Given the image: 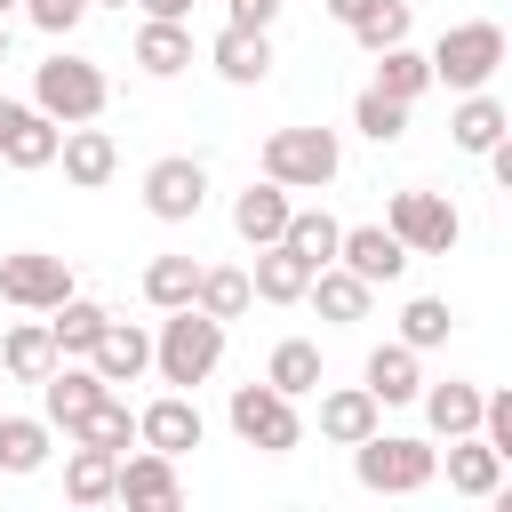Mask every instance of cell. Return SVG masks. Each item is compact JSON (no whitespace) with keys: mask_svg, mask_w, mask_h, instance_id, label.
Returning a JSON list of instances; mask_svg holds the SVG:
<instances>
[{"mask_svg":"<svg viewBox=\"0 0 512 512\" xmlns=\"http://www.w3.org/2000/svg\"><path fill=\"white\" fill-rule=\"evenodd\" d=\"M408 24H416V8H408V0H376V8H368L360 24H344V32H352V40H360V48L376 56V48H392V40H408Z\"/></svg>","mask_w":512,"mask_h":512,"instance_id":"39","label":"cell"},{"mask_svg":"<svg viewBox=\"0 0 512 512\" xmlns=\"http://www.w3.org/2000/svg\"><path fill=\"white\" fill-rule=\"evenodd\" d=\"M24 16H32L48 40H72V32H80V16H88V0H24Z\"/></svg>","mask_w":512,"mask_h":512,"instance_id":"40","label":"cell"},{"mask_svg":"<svg viewBox=\"0 0 512 512\" xmlns=\"http://www.w3.org/2000/svg\"><path fill=\"white\" fill-rule=\"evenodd\" d=\"M336 264H344V272H360L368 288H392V280H400L416 256H408V248H400L384 224H344V232H336Z\"/></svg>","mask_w":512,"mask_h":512,"instance_id":"13","label":"cell"},{"mask_svg":"<svg viewBox=\"0 0 512 512\" xmlns=\"http://www.w3.org/2000/svg\"><path fill=\"white\" fill-rule=\"evenodd\" d=\"M216 368H224V320H208L200 304H176V312L152 328V376L176 384V392H192V384H208Z\"/></svg>","mask_w":512,"mask_h":512,"instance_id":"1","label":"cell"},{"mask_svg":"<svg viewBox=\"0 0 512 512\" xmlns=\"http://www.w3.org/2000/svg\"><path fill=\"white\" fill-rule=\"evenodd\" d=\"M40 320H48V336H56V360H88V344L104 336V320H112V312H104L96 296H80V288H72V296H64V304H48Z\"/></svg>","mask_w":512,"mask_h":512,"instance_id":"26","label":"cell"},{"mask_svg":"<svg viewBox=\"0 0 512 512\" xmlns=\"http://www.w3.org/2000/svg\"><path fill=\"white\" fill-rule=\"evenodd\" d=\"M224 24H248V32H272V24H280V0H224Z\"/></svg>","mask_w":512,"mask_h":512,"instance_id":"41","label":"cell"},{"mask_svg":"<svg viewBox=\"0 0 512 512\" xmlns=\"http://www.w3.org/2000/svg\"><path fill=\"white\" fill-rule=\"evenodd\" d=\"M136 72H144V80H176V72H192V32L168 24V16H144V32H136Z\"/></svg>","mask_w":512,"mask_h":512,"instance_id":"30","label":"cell"},{"mask_svg":"<svg viewBox=\"0 0 512 512\" xmlns=\"http://www.w3.org/2000/svg\"><path fill=\"white\" fill-rule=\"evenodd\" d=\"M368 88H384V96L416 104V96L432 88V56H424L416 40H392V48H376V80H368Z\"/></svg>","mask_w":512,"mask_h":512,"instance_id":"32","label":"cell"},{"mask_svg":"<svg viewBox=\"0 0 512 512\" xmlns=\"http://www.w3.org/2000/svg\"><path fill=\"white\" fill-rule=\"evenodd\" d=\"M416 408H424V424H432V440H456V432H480V384H472V376H448V384H424V392H416Z\"/></svg>","mask_w":512,"mask_h":512,"instance_id":"24","label":"cell"},{"mask_svg":"<svg viewBox=\"0 0 512 512\" xmlns=\"http://www.w3.org/2000/svg\"><path fill=\"white\" fill-rule=\"evenodd\" d=\"M264 176L288 184V192H328L344 176V136L336 128H272L264 136Z\"/></svg>","mask_w":512,"mask_h":512,"instance_id":"5","label":"cell"},{"mask_svg":"<svg viewBox=\"0 0 512 512\" xmlns=\"http://www.w3.org/2000/svg\"><path fill=\"white\" fill-rule=\"evenodd\" d=\"M0 64H8V16H0Z\"/></svg>","mask_w":512,"mask_h":512,"instance_id":"45","label":"cell"},{"mask_svg":"<svg viewBox=\"0 0 512 512\" xmlns=\"http://www.w3.org/2000/svg\"><path fill=\"white\" fill-rule=\"evenodd\" d=\"M88 368H96L104 384H136V376L152 368V328H144V320H120V312H112V320H104V336L88 344Z\"/></svg>","mask_w":512,"mask_h":512,"instance_id":"15","label":"cell"},{"mask_svg":"<svg viewBox=\"0 0 512 512\" xmlns=\"http://www.w3.org/2000/svg\"><path fill=\"white\" fill-rule=\"evenodd\" d=\"M304 304H312L328 328H360V320H368V304H376V288H368L360 272H344V264H320V272H312V288H304Z\"/></svg>","mask_w":512,"mask_h":512,"instance_id":"20","label":"cell"},{"mask_svg":"<svg viewBox=\"0 0 512 512\" xmlns=\"http://www.w3.org/2000/svg\"><path fill=\"white\" fill-rule=\"evenodd\" d=\"M192 304H200L208 320H224V328H232V320L256 304V288H248V272H240V264H200V288H192Z\"/></svg>","mask_w":512,"mask_h":512,"instance_id":"33","label":"cell"},{"mask_svg":"<svg viewBox=\"0 0 512 512\" xmlns=\"http://www.w3.org/2000/svg\"><path fill=\"white\" fill-rule=\"evenodd\" d=\"M288 184H272V176H256L248 192H232V232L248 240V248H272L280 232H288Z\"/></svg>","mask_w":512,"mask_h":512,"instance_id":"19","label":"cell"},{"mask_svg":"<svg viewBox=\"0 0 512 512\" xmlns=\"http://www.w3.org/2000/svg\"><path fill=\"white\" fill-rule=\"evenodd\" d=\"M72 288H80L72 264L48 256V248H8V256H0V304H16V312H48V304H64Z\"/></svg>","mask_w":512,"mask_h":512,"instance_id":"9","label":"cell"},{"mask_svg":"<svg viewBox=\"0 0 512 512\" xmlns=\"http://www.w3.org/2000/svg\"><path fill=\"white\" fill-rule=\"evenodd\" d=\"M504 136H512L504 96H496V88H464V96H456V112H448V144L480 160V152H488V144H504Z\"/></svg>","mask_w":512,"mask_h":512,"instance_id":"17","label":"cell"},{"mask_svg":"<svg viewBox=\"0 0 512 512\" xmlns=\"http://www.w3.org/2000/svg\"><path fill=\"white\" fill-rule=\"evenodd\" d=\"M136 440H144V448H160V456H192V448L208 440V416H200V400H192V392H176V384H168L160 400H144V408H136Z\"/></svg>","mask_w":512,"mask_h":512,"instance_id":"11","label":"cell"},{"mask_svg":"<svg viewBox=\"0 0 512 512\" xmlns=\"http://www.w3.org/2000/svg\"><path fill=\"white\" fill-rule=\"evenodd\" d=\"M8 8H24V0H0V16H8Z\"/></svg>","mask_w":512,"mask_h":512,"instance_id":"46","label":"cell"},{"mask_svg":"<svg viewBox=\"0 0 512 512\" xmlns=\"http://www.w3.org/2000/svg\"><path fill=\"white\" fill-rule=\"evenodd\" d=\"M320 8H328V16H336V24H360V16H368V8H376V0H320Z\"/></svg>","mask_w":512,"mask_h":512,"instance_id":"43","label":"cell"},{"mask_svg":"<svg viewBox=\"0 0 512 512\" xmlns=\"http://www.w3.org/2000/svg\"><path fill=\"white\" fill-rule=\"evenodd\" d=\"M408 112H416V104H400V96H384V88H360V96H352V128H360L368 144H400V136H408Z\"/></svg>","mask_w":512,"mask_h":512,"instance_id":"36","label":"cell"},{"mask_svg":"<svg viewBox=\"0 0 512 512\" xmlns=\"http://www.w3.org/2000/svg\"><path fill=\"white\" fill-rule=\"evenodd\" d=\"M56 368V336H48V320L32 312V320H16L8 336H0V376L8 384H40Z\"/></svg>","mask_w":512,"mask_h":512,"instance_id":"27","label":"cell"},{"mask_svg":"<svg viewBox=\"0 0 512 512\" xmlns=\"http://www.w3.org/2000/svg\"><path fill=\"white\" fill-rule=\"evenodd\" d=\"M208 208V160H192V152H160L152 168H144V216H160V224H192Z\"/></svg>","mask_w":512,"mask_h":512,"instance_id":"8","label":"cell"},{"mask_svg":"<svg viewBox=\"0 0 512 512\" xmlns=\"http://www.w3.org/2000/svg\"><path fill=\"white\" fill-rule=\"evenodd\" d=\"M112 472H120L112 448H80V440H72V456H64V496H72V504H112Z\"/></svg>","mask_w":512,"mask_h":512,"instance_id":"34","label":"cell"},{"mask_svg":"<svg viewBox=\"0 0 512 512\" xmlns=\"http://www.w3.org/2000/svg\"><path fill=\"white\" fill-rule=\"evenodd\" d=\"M32 104H40L56 128H80V120H104V104H112V80H104V64H88V56L56 48V56L32 72Z\"/></svg>","mask_w":512,"mask_h":512,"instance_id":"4","label":"cell"},{"mask_svg":"<svg viewBox=\"0 0 512 512\" xmlns=\"http://www.w3.org/2000/svg\"><path fill=\"white\" fill-rule=\"evenodd\" d=\"M104 392H112V384H104L88 360H56V368L40 376V416H48V424H72V416H80V408H96Z\"/></svg>","mask_w":512,"mask_h":512,"instance_id":"23","label":"cell"},{"mask_svg":"<svg viewBox=\"0 0 512 512\" xmlns=\"http://www.w3.org/2000/svg\"><path fill=\"white\" fill-rule=\"evenodd\" d=\"M336 232H344V224H336L328 208H288V232H280V248H296V256L320 272V264H336Z\"/></svg>","mask_w":512,"mask_h":512,"instance_id":"35","label":"cell"},{"mask_svg":"<svg viewBox=\"0 0 512 512\" xmlns=\"http://www.w3.org/2000/svg\"><path fill=\"white\" fill-rule=\"evenodd\" d=\"M112 496L120 504H184V472H176V456H160V448H120V472H112Z\"/></svg>","mask_w":512,"mask_h":512,"instance_id":"12","label":"cell"},{"mask_svg":"<svg viewBox=\"0 0 512 512\" xmlns=\"http://www.w3.org/2000/svg\"><path fill=\"white\" fill-rule=\"evenodd\" d=\"M0 408H8V384H0Z\"/></svg>","mask_w":512,"mask_h":512,"instance_id":"47","label":"cell"},{"mask_svg":"<svg viewBox=\"0 0 512 512\" xmlns=\"http://www.w3.org/2000/svg\"><path fill=\"white\" fill-rule=\"evenodd\" d=\"M384 232H392L408 256H448V248L464 240V216H456V200H448V192H424V184H408V192H392V208H384Z\"/></svg>","mask_w":512,"mask_h":512,"instance_id":"7","label":"cell"},{"mask_svg":"<svg viewBox=\"0 0 512 512\" xmlns=\"http://www.w3.org/2000/svg\"><path fill=\"white\" fill-rule=\"evenodd\" d=\"M192 288H200V264H192V256H152V264H144V304H152V312L192 304Z\"/></svg>","mask_w":512,"mask_h":512,"instance_id":"37","label":"cell"},{"mask_svg":"<svg viewBox=\"0 0 512 512\" xmlns=\"http://www.w3.org/2000/svg\"><path fill=\"white\" fill-rule=\"evenodd\" d=\"M440 472H448V488H456V496H472V504H488V496L504 488V456H496L480 432H456V440H448V456H440Z\"/></svg>","mask_w":512,"mask_h":512,"instance_id":"22","label":"cell"},{"mask_svg":"<svg viewBox=\"0 0 512 512\" xmlns=\"http://www.w3.org/2000/svg\"><path fill=\"white\" fill-rule=\"evenodd\" d=\"M136 8H144V16H168V24H184V16H192V0H136Z\"/></svg>","mask_w":512,"mask_h":512,"instance_id":"42","label":"cell"},{"mask_svg":"<svg viewBox=\"0 0 512 512\" xmlns=\"http://www.w3.org/2000/svg\"><path fill=\"white\" fill-rule=\"evenodd\" d=\"M360 384H368V392H376L384 408H408V400L424 392V352L392 336V344H376V352H368V368H360Z\"/></svg>","mask_w":512,"mask_h":512,"instance_id":"21","label":"cell"},{"mask_svg":"<svg viewBox=\"0 0 512 512\" xmlns=\"http://www.w3.org/2000/svg\"><path fill=\"white\" fill-rule=\"evenodd\" d=\"M352 480L368 496H424L440 480V448L416 440V432H384L376 424L368 440H352Z\"/></svg>","mask_w":512,"mask_h":512,"instance_id":"2","label":"cell"},{"mask_svg":"<svg viewBox=\"0 0 512 512\" xmlns=\"http://www.w3.org/2000/svg\"><path fill=\"white\" fill-rule=\"evenodd\" d=\"M424 56H432V88H448V96L488 88V80L504 72V24H496V16H464V24H448Z\"/></svg>","mask_w":512,"mask_h":512,"instance_id":"3","label":"cell"},{"mask_svg":"<svg viewBox=\"0 0 512 512\" xmlns=\"http://www.w3.org/2000/svg\"><path fill=\"white\" fill-rule=\"evenodd\" d=\"M48 448H56V424L48 416H8L0 408V472L8 480H32L48 464Z\"/></svg>","mask_w":512,"mask_h":512,"instance_id":"29","label":"cell"},{"mask_svg":"<svg viewBox=\"0 0 512 512\" xmlns=\"http://www.w3.org/2000/svg\"><path fill=\"white\" fill-rule=\"evenodd\" d=\"M384 424V400L368 392V384H328L320 392V440L328 448H352V440H368Z\"/></svg>","mask_w":512,"mask_h":512,"instance_id":"18","label":"cell"},{"mask_svg":"<svg viewBox=\"0 0 512 512\" xmlns=\"http://www.w3.org/2000/svg\"><path fill=\"white\" fill-rule=\"evenodd\" d=\"M88 8H136V0H88Z\"/></svg>","mask_w":512,"mask_h":512,"instance_id":"44","label":"cell"},{"mask_svg":"<svg viewBox=\"0 0 512 512\" xmlns=\"http://www.w3.org/2000/svg\"><path fill=\"white\" fill-rule=\"evenodd\" d=\"M248 288H256V304H304V288H312V264L296 256V248H256V264H248Z\"/></svg>","mask_w":512,"mask_h":512,"instance_id":"25","label":"cell"},{"mask_svg":"<svg viewBox=\"0 0 512 512\" xmlns=\"http://www.w3.org/2000/svg\"><path fill=\"white\" fill-rule=\"evenodd\" d=\"M56 144H64V128H56L32 96H0V160H8V168L40 176V168H56Z\"/></svg>","mask_w":512,"mask_h":512,"instance_id":"10","label":"cell"},{"mask_svg":"<svg viewBox=\"0 0 512 512\" xmlns=\"http://www.w3.org/2000/svg\"><path fill=\"white\" fill-rule=\"evenodd\" d=\"M264 384H272V392H288V400L320 392V384H328L320 344H312V336H280V344H272V360H264Z\"/></svg>","mask_w":512,"mask_h":512,"instance_id":"28","label":"cell"},{"mask_svg":"<svg viewBox=\"0 0 512 512\" xmlns=\"http://www.w3.org/2000/svg\"><path fill=\"white\" fill-rule=\"evenodd\" d=\"M224 424H232L240 448H256V456H288V448H304V416H296V400L272 392L264 376H256V384H232Z\"/></svg>","mask_w":512,"mask_h":512,"instance_id":"6","label":"cell"},{"mask_svg":"<svg viewBox=\"0 0 512 512\" xmlns=\"http://www.w3.org/2000/svg\"><path fill=\"white\" fill-rule=\"evenodd\" d=\"M56 160H64V184L72 192H104L112 176H120V144H112V128H64V144H56Z\"/></svg>","mask_w":512,"mask_h":512,"instance_id":"14","label":"cell"},{"mask_svg":"<svg viewBox=\"0 0 512 512\" xmlns=\"http://www.w3.org/2000/svg\"><path fill=\"white\" fill-rule=\"evenodd\" d=\"M64 440H80V448H112V456H120V448H136V408H128L120 392H104L96 408H80V416L64 424Z\"/></svg>","mask_w":512,"mask_h":512,"instance_id":"31","label":"cell"},{"mask_svg":"<svg viewBox=\"0 0 512 512\" xmlns=\"http://www.w3.org/2000/svg\"><path fill=\"white\" fill-rule=\"evenodd\" d=\"M448 328H456L448 296H408V304H400V344H416V352H440V344H448Z\"/></svg>","mask_w":512,"mask_h":512,"instance_id":"38","label":"cell"},{"mask_svg":"<svg viewBox=\"0 0 512 512\" xmlns=\"http://www.w3.org/2000/svg\"><path fill=\"white\" fill-rule=\"evenodd\" d=\"M208 64H216V80H232V88H264V80H272V32L224 24V32L208 40Z\"/></svg>","mask_w":512,"mask_h":512,"instance_id":"16","label":"cell"}]
</instances>
